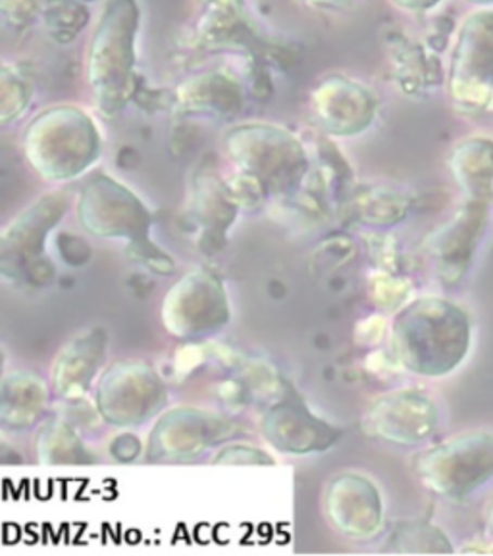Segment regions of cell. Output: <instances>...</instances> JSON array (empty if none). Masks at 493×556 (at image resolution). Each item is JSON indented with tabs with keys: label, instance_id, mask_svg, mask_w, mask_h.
I'll list each match as a JSON object with an SVG mask.
<instances>
[{
	"label": "cell",
	"instance_id": "24",
	"mask_svg": "<svg viewBox=\"0 0 493 556\" xmlns=\"http://www.w3.org/2000/svg\"><path fill=\"white\" fill-rule=\"evenodd\" d=\"M141 439L134 435V433H119L116 438L112 439L111 455L114 460L122 464L134 463L141 455Z\"/></svg>",
	"mask_w": 493,
	"mask_h": 556
},
{
	"label": "cell",
	"instance_id": "17",
	"mask_svg": "<svg viewBox=\"0 0 493 556\" xmlns=\"http://www.w3.org/2000/svg\"><path fill=\"white\" fill-rule=\"evenodd\" d=\"M315 112L333 136H357L372 124L376 97L365 85L345 77L326 79L315 93Z\"/></svg>",
	"mask_w": 493,
	"mask_h": 556
},
{
	"label": "cell",
	"instance_id": "13",
	"mask_svg": "<svg viewBox=\"0 0 493 556\" xmlns=\"http://www.w3.org/2000/svg\"><path fill=\"white\" fill-rule=\"evenodd\" d=\"M440 424L438 406L417 389H401L376 399L363 418L368 438L401 447H415L434 435Z\"/></svg>",
	"mask_w": 493,
	"mask_h": 556
},
{
	"label": "cell",
	"instance_id": "6",
	"mask_svg": "<svg viewBox=\"0 0 493 556\" xmlns=\"http://www.w3.org/2000/svg\"><path fill=\"white\" fill-rule=\"evenodd\" d=\"M415 470L428 491L460 503L493 480V435L472 431L447 439L420 453Z\"/></svg>",
	"mask_w": 493,
	"mask_h": 556
},
{
	"label": "cell",
	"instance_id": "19",
	"mask_svg": "<svg viewBox=\"0 0 493 556\" xmlns=\"http://www.w3.org/2000/svg\"><path fill=\"white\" fill-rule=\"evenodd\" d=\"M49 408V389L31 371L14 370L2 378L0 421L9 430H29Z\"/></svg>",
	"mask_w": 493,
	"mask_h": 556
},
{
	"label": "cell",
	"instance_id": "9",
	"mask_svg": "<svg viewBox=\"0 0 493 556\" xmlns=\"http://www.w3.org/2000/svg\"><path fill=\"white\" fill-rule=\"evenodd\" d=\"M168 388L151 364L119 361L109 366L94 391V405L116 428H139L166 408Z\"/></svg>",
	"mask_w": 493,
	"mask_h": 556
},
{
	"label": "cell",
	"instance_id": "1",
	"mask_svg": "<svg viewBox=\"0 0 493 556\" xmlns=\"http://www.w3.org/2000/svg\"><path fill=\"white\" fill-rule=\"evenodd\" d=\"M470 345V314L442 296L410 301L392 324V349L397 363L422 378L450 376L465 363Z\"/></svg>",
	"mask_w": 493,
	"mask_h": 556
},
{
	"label": "cell",
	"instance_id": "11",
	"mask_svg": "<svg viewBox=\"0 0 493 556\" xmlns=\"http://www.w3.org/2000/svg\"><path fill=\"white\" fill-rule=\"evenodd\" d=\"M236 435L238 426L222 414L197 406H176L161 414L154 424L147 458L154 463H186Z\"/></svg>",
	"mask_w": 493,
	"mask_h": 556
},
{
	"label": "cell",
	"instance_id": "16",
	"mask_svg": "<svg viewBox=\"0 0 493 556\" xmlns=\"http://www.w3.org/2000/svg\"><path fill=\"white\" fill-rule=\"evenodd\" d=\"M109 356V333L84 329L62 346L52 366V389L66 401H81L93 388Z\"/></svg>",
	"mask_w": 493,
	"mask_h": 556
},
{
	"label": "cell",
	"instance_id": "28",
	"mask_svg": "<svg viewBox=\"0 0 493 556\" xmlns=\"http://www.w3.org/2000/svg\"><path fill=\"white\" fill-rule=\"evenodd\" d=\"M470 4H475L478 9H493V0H467Z\"/></svg>",
	"mask_w": 493,
	"mask_h": 556
},
{
	"label": "cell",
	"instance_id": "18",
	"mask_svg": "<svg viewBox=\"0 0 493 556\" xmlns=\"http://www.w3.org/2000/svg\"><path fill=\"white\" fill-rule=\"evenodd\" d=\"M450 169L465 199L493 203V137L460 139L451 151Z\"/></svg>",
	"mask_w": 493,
	"mask_h": 556
},
{
	"label": "cell",
	"instance_id": "2",
	"mask_svg": "<svg viewBox=\"0 0 493 556\" xmlns=\"http://www.w3.org/2000/svg\"><path fill=\"white\" fill-rule=\"evenodd\" d=\"M77 214L81 226L101 239L128 243V254L146 268L170 276L176 262L151 239L153 214L146 203L114 177L97 174L79 193Z\"/></svg>",
	"mask_w": 493,
	"mask_h": 556
},
{
	"label": "cell",
	"instance_id": "10",
	"mask_svg": "<svg viewBox=\"0 0 493 556\" xmlns=\"http://www.w3.org/2000/svg\"><path fill=\"white\" fill-rule=\"evenodd\" d=\"M231 320L230 296L213 271L195 268L168 289L162 301V324L174 338H211Z\"/></svg>",
	"mask_w": 493,
	"mask_h": 556
},
{
	"label": "cell",
	"instance_id": "27",
	"mask_svg": "<svg viewBox=\"0 0 493 556\" xmlns=\"http://www.w3.org/2000/svg\"><path fill=\"white\" fill-rule=\"evenodd\" d=\"M308 2L320 4V7H341V4H345L349 0H308Z\"/></svg>",
	"mask_w": 493,
	"mask_h": 556
},
{
	"label": "cell",
	"instance_id": "8",
	"mask_svg": "<svg viewBox=\"0 0 493 556\" xmlns=\"http://www.w3.org/2000/svg\"><path fill=\"white\" fill-rule=\"evenodd\" d=\"M226 143L241 172L276 193L298 187L308 169L303 144L280 127L249 124L233 129Z\"/></svg>",
	"mask_w": 493,
	"mask_h": 556
},
{
	"label": "cell",
	"instance_id": "26",
	"mask_svg": "<svg viewBox=\"0 0 493 556\" xmlns=\"http://www.w3.org/2000/svg\"><path fill=\"white\" fill-rule=\"evenodd\" d=\"M484 522L485 530H488V533L493 538V498L488 503V506H485Z\"/></svg>",
	"mask_w": 493,
	"mask_h": 556
},
{
	"label": "cell",
	"instance_id": "3",
	"mask_svg": "<svg viewBox=\"0 0 493 556\" xmlns=\"http://www.w3.org/2000/svg\"><path fill=\"white\" fill-rule=\"evenodd\" d=\"M101 147L94 119L69 104L43 110L24 134L27 162L47 181L81 176L99 161Z\"/></svg>",
	"mask_w": 493,
	"mask_h": 556
},
{
	"label": "cell",
	"instance_id": "15",
	"mask_svg": "<svg viewBox=\"0 0 493 556\" xmlns=\"http://www.w3.org/2000/svg\"><path fill=\"white\" fill-rule=\"evenodd\" d=\"M490 208L492 203L465 199L457 214L428 239V249L438 262L440 278L445 286H459L467 278L488 228Z\"/></svg>",
	"mask_w": 493,
	"mask_h": 556
},
{
	"label": "cell",
	"instance_id": "29",
	"mask_svg": "<svg viewBox=\"0 0 493 556\" xmlns=\"http://www.w3.org/2000/svg\"><path fill=\"white\" fill-rule=\"evenodd\" d=\"M492 253H493V243H492Z\"/></svg>",
	"mask_w": 493,
	"mask_h": 556
},
{
	"label": "cell",
	"instance_id": "20",
	"mask_svg": "<svg viewBox=\"0 0 493 556\" xmlns=\"http://www.w3.org/2000/svg\"><path fill=\"white\" fill-rule=\"evenodd\" d=\"M35 447L43 466H89L97 460L84 439L64 420L47 421L37 433Z\"/></svg>",
	"mask_w": 493,
	"mask_h": 556
},
{
	"label": "cell",
	"instance_id": "5",
	"mask_svg": "<svg viewBox=\"0 0 493 556\" xmlns=\"http://www.w3.org/2000/svg\"><path fill=\"white\" fill-rule=\"evenodd\" d=\"M72 206L68 191H51L20 212L0 233V274L17 286L47 287L54 266L47 256V239Z\"/></svg>",
	"mask_w": 493,
	"mask_h": 556
},
{
	"label": "cell",
	"instance_id": "4",
	"mask_svg": "<svg viewBox=\"0 0 493 556\" xmlns=\"http://www.w3.org/2000/svg\"><path fill=\"white\" fill-rule=\"evenodd\" d=\"M137 29L139 9L136 0H111L94 29L87 76L104 114H116L128 101L136 64Z\"/></svg>",
	"mask_w": 493,
	"mask_h": 556
},
{
	"label": "cell",
	"instance_id": "12",
	"mask_svg": "<svg viewBox=\"0 0 493 556\" xmlns=\"http://www.w3.org/2000/svg\"><path fill=\"white\" fill-rule=\"evenodd\" d=\"M261 426L264 439L286 455L324 453L343 438V430L316 416L291 383L283 386L280 401L266 410Z\"/></svg>",
	"mask_w": 493,
	"mask_h": 556
},
{
	"label": "cell",
	"instance_id": "7",
	"mask_svg": "<svg viewBox=\"0 0 493 556\" xmlns=\"http://www.w3.org/2000/svg\"><path fill=\"white\" fill-rule=\"evenodd\" d=\"M447 89L468 114L493 106V9H478L460 22L451 51Z\"/></svg>",
	"mask_w": 493,
	"mask_h": 556
},
{
	"label": "cell",
	"instance_id": "14",
	"mask_svg": "<svg viewBox=\"0 0 493 556\" xmlns=\"http://www.w3.org/2000/svg\"><path fill=\"white\" fill-rule=\"evenodd\" d=\"M324 508L330 522L351 540H370L383 528L382 491L361 472H341L326 485Z\"/></svg>",
	"mask_w": 493,
	"mask_h": 556
},
{
	"label": "cell",
	"instance_id": "22",
	"mask_svg": "<svg viewBox=\"0 0 493 556\" xmlns=\"http://www.w3.org/2000/svg\"><path fill=\"white\" fill-rule=\"evenodd\" d=\"M231 197L222 189H204L199 193V222H203L204 228L211 231V236H224L226 229L233 222L236 206Z\"/></svg>",
	"mask_w": 493,
	"mask_h": 556
},
{
	"label": "cell",
	"instance_id": "23",
	"mask_svg": "<svg viewBox=\"0 0 493 556\" xmlns=\"http://www.w3.org/2000/svg\"><path fill=\"white\" fill-rule=\"evenodd\" d=\"M213 463L216 466H274L276 460L273 455L255 445L231 443L224 445L218 455H214Z\"/></svg>",
	"mask_w": 493,
	"mask_h": 556
},
{
	"label": "cell",
	"instance_id": "25",
	"mask_svg": "<svg viewBox=\"0 0 493 556\" xmlns=\"http://www.w3.org/2000/svg\"><path fill=\"white\" fill-rule=\"evenodd\" d=\"M392 2L407 12H428V10L440 7L443 0H392Z\"/></svg>",
	"mask_w": 493,
	"mask_h": 556
},
{
	"label": "cell",
	"instance_id": "21",
	"mask_svg": "<svg viewBox=\"0 0 493 556\" xmlns=\"http://www.w3.org/2000/svg\"><path fill=\"white\" fill-rule=\"evenodd\" d=\"M385 553H434V555H451L455 548L451 545L447 533L435 523L425 520H408L393 528Z\"/></svg>",
	"mask_w": 493,
	"mask_h": 556
}]
</instances>
